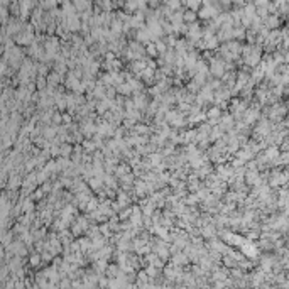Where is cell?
Wrapping results in <instances>:
<instances>
[{
  "instance_id": "2",
  "label": "cell",
  "mask_w": 289,
  "mask_h": 289,
  "mask_svg": "<svg viewBox=\"0 0 289 289\" xmlns=\"http://www.w3.org/2000/svg\"><path fill=\"white\" fill-rule=\"evenodd\" d=\"M171 262L176 264V266H188V262H190V259H188V255L183 252V250H179V252H176L171 255Z\"/></svg>"
},
{
  "instance_id": "3",
  "label": "cell",
  "mask_w": 289,
  "mask_h": 289,
  "mask_svg": "<svg viewBox=\"0 0 289 289\" xmlns=\"http://www.w3.org/2000/svg\"><path fill=\"white\" fill-rule=\"evenodd\" d=\"M81 147H83V152L91 154V152H93V150L96 149V145H95V142L91 140V139H83V140H81Z\"/></svg>"
},
{
  "instance_id": "9",
  "label": "cell",
  "mask_w": 289,
  "mask_h": 289,
  "mask_svg": "<svg viewBox=\"0 0 289 289\" xmlns=\"http://www.w3.org/2000/svg\"><path fill=\"white\" fill-rule=\"evenodd\" d=\"M61 120H63L64 124H68V125H69L71 122H73V115H71V114H69V115H63V117H61Z\"/></svg>"
},
{
  "instance_id": "11",
  "label": "cell",
  "mask_w": 289,
  "mask_h": 289,
  "mask_svg": "<svg viewBox=\"0 0 289 289\" xmlns=\"http://www.w3.org/2000/svg\"><path fill=\"white\" fill-rule=\"evenodd\" d=\"M61 286H71V282H69V281H63Z\"/></svg>"
},
{
  "instance_id": "5",
  "label": "cell",
  "mask_w": 289,
  "mask_h": 289,
  "mask_svg": "<svg viewBox=\"0 0 289 289\" xmlns=\"http://www.w3.org/2000/svg\"><path fill=\"white\" fill-rule=\"evenodd\" d=\"M144 51L147 53L150 58H152V56H157V49H156V44H152V43H149L147 46H145V48H144Z\"/></svg>"
},
{
  "instance_id": "6",
  "label": "cell",
  "mask_w": 289,
  "mask_h": 289,
  "mask_svg": "<svg viewBox=\"0 0 289 289\" xmlns=\"http://www.w3.org/2000/svg\"><path fill=\"white\" fill-rule=\"evenodd\" d=\"M59 152H63V156H69V154L73 152V147H71L69 144H63L59 147Z\"/></svg>"
},
{
  "instance_id": "4",
  "label": "cell",
  "mask_w": 289,
  "mask_h": 289,
  "mask_svg": "<svg viewBox=\"0 0 289 289\" xmlns=\"http://www.w3.org/2000/svg\"><path fill=\"white\" fill-rule=\"evenodd\" d=\"M200 88H201V85H200V83H196L195 79H190V83L186 85V91H188V93L196 95V93L200 91Z\"/></svg>"
},
{
  "instance_id": "1",
  "label": "cell",
  "mask_w": 289,
  "mask_h": 289,
  "mask_svg": "<svg viewBox=\"0 0 289 289\" xmlns=\"http://www.w3.org/2000/svg\"><path fill=\"white\" fill-rule=\"evenodd\" d=\"M122 274V271H120V266L119 264H108L107 266V269H105V272H103V276L105 277H108V279H114V277H119V276Z\"/></svg>"
},
{
  "instance_id": "10",
  "label": "cell",
  "mask_w": 289,
  "mask_h": 289,
  "mask_svg": "<svg viewBox=\"0 0 289 289\" xmlns=\"http://www.w3.org/2000/svg\"><path fill=\"white\" fill-rule=\"evenodd\" d=\"M54 122H61V115H59V114L54 115Z\"/></svg>"
},
{
  "instance_id": "8",
  "label": "cell",
  "mask_w": 289,
  "mask_h": 289,
  "mask_svg": "<svg viewBox=\"0 0 289 289\" xmlns=\"http://www.w3.org/2000/svg\"><path fill=\"white\" fill-rule=\"evenodd\" d=\"M266 24H267V27H272V29H274V27H277V17H269V19H267L266 20Z\"/></svg>"
},
{
  "instance_id": "7",
  "label": "cell",
  "mask_w": 289,
  "mask_h": 289,
  "mask_svg": "<svg viewBox=\"0 0 289 289\" xmlns=\"http://www.w3.org/2000/svg\"><path fill=\"white\" fill-rule=\"evenodd\" d=\"M183 19L186 20V22H193V20L196 19V14L193 10H190V12H186V14H183Z\"/></svg>"
}]
</instances>
